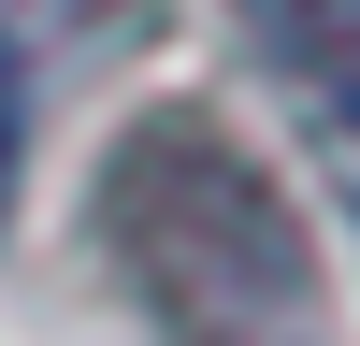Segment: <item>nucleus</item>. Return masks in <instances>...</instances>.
<instances>
[{
  "label": "nucleus",
  "mask_w": 360,
  "mask_h": 346,
  "mask_svg": "<svg viewBox=\"0 0 360 346\" xmlns=\"http://www.w3.org/2000/svg\"><path fill=\"white\" fill-rule=\"evenodd\" d=\"M101 245L159 346H317L303 217L259 188L217 115H144L101 173Z\"/></svg>",
  "instance_id": "nucleus-1"
},
{
  "label": "nucleus",
  "mask_w": 360,
  "mask_h": 346,
  "mask_svg": "<svg viewBox=\"0 0 360 346\" xmlns=\"http://www.w3.org/2000/svg\"><path fill=\"white\" fill-rule=\"evenodd\" d=\"M231 15L332 130H360V0H231Z\"/></svg>",
  "instance_id": "nucleus-2"
},
{
  "label": "nucleus",
  "mask_w": 360,
  "mask_h": 346,
  "mask_svg": "<svg viewBox=\"0 0 360 346\" xmlns=\"http://www.w3.org/2000/svg\"><path fill=\"white\" fill-rule=\"evenodd\" d=\"M15 159H29V58L0 44V217H15Z\"/></svg>",
  "instance_id": "nucleus-3"
}]
</instances>
